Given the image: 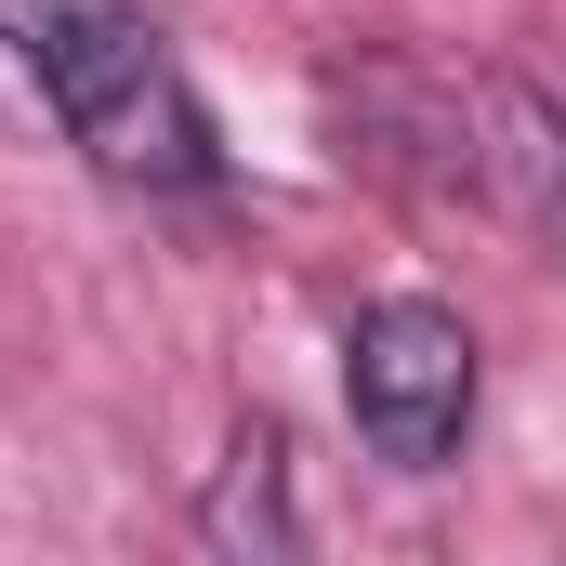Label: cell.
Masks as SVG:
<instances>
[{
	"label": "cell",
	"mask_w": 566,
	"mask_h": 566,
	"mask_svg": "<svg viewBox=\"0 0 566 566\" xmlns=\"http://www.w3.org/2000/svg\"><path fill=\"white\" fill-rule=\"evenodd\" d=\"M27 80L53 93L66 145L106 171V185H145V198H185L211 185V119L185 93V66L158 53V27L106 13V0H0Z\"/></svg>",
	"instance_id": "obj_1"
},
{
	"label": "cell",
	"mask_w": 566,
	"mask_h": 566,
	"mask_svg": "<svg viewBox=\"0 0 566 566\" xmlns=\"http://www.w3.org/2000/svg\"><path fill=\"white\" fill-rule=\"evenodd\" d=\"M343 409L369 434V461L448 474L461 434H474V329H461L448 303H422V290L369 303V316L343 329Z\"/></svg>",
	"instance_id": "obj_2"
},
{
	"label": "cell",
	"mask_w": 566,
	"mask_h": 566,
	"mask_svg": "<svg viewBox=\"0 0 566 566\" xmlns=\"http://www.w3.org/2000/svg\"><path fill=\"white\" fill-rule=\"evenodd\" d=\"M329 119H343V158L422 185V198H488V158H474V80H434L409 53H356L329 66Z\"/></svg>",
	"instance_id": "obj_3"
},
{
	"label": "cell",
	"mask_w": 566,
	"mask_h": 566,
	"mask_svg": "<svg viewBox=\"0 0 566 566\" xmlns=\"http://www.w3.org/2000/svg\"><path fill=\"white\" fill-rule=\"evenodd\" d=\"M474 158H488V198L527 211V224L566 251V93L488 66V80H474Z\"/></svg>",
	"instance_id": "obj_4"
},
{
	"label": "cell",
	"mask_w": 566,
	"mask_h": 566,
	"mask_svg": "<svg viewBox=\"0 0 566 566\" xmlns=\"http://www.w3.org/2000/svg\"><path fill=\"white\" fill-rule=\"evenodd\" d=\"M198 541L211 554H303V501H290V422H251L224 434L211 488H198Z\"/></svg>",
	"instance_id": "obj_5"
}]
</instances>
